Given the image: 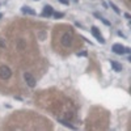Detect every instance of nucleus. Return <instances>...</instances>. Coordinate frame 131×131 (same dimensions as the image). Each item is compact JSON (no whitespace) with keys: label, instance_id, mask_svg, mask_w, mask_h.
<instances>
[{"label":"nucleus","instance_id":"obj_6","mask_svg":"<svg viewBox=\"0 0 131 131\" xmlns=\"http://www.w3.org/2000/svg\"><path fill=\"white\" fill-rule=\"evenodd\" d=\"M51 14H52V7L51 5H45L43 7V12H42L43 17H50Z\"/></svg>","mask_w":131,"mask_h":131},{"label":"nucleus","instance_id":"obj_3","mask_svg":"<svg viewBox=\"0 0 131 131\" xmlns=\"http://www.w3.org/2000/svg\"><path fill=\"white\" fill-rule=\"evenodd\" d=\"M62 45L64 46V47H68V46H71V45H72V35L68 34V33L63 34V37H62Z\"/></svg>","mask_w":131,"mask_h":131},{"label":"nucleus","instance_id":"obj_9","mask_svg":"<svg viewBox=\"0 0 131 131\" xmlns=\"http://www.w3.org/2000/svg\"><path fill=\"white\" fill-rule=\"evenodd\" d=\"M59 122H60V123H62V125H63V126H66V127H70V128H75V127H74V126H72V125H71V123H70V122H67V121H63V119H59Z\"/></svg>","mask_w":131,"mask_h":131},{"label":"nucleus","instance_id":"obj_10","mask_svg":"<svg viewBox=\"0 0 131 131\" xmlns=\"http://www.w3.org/2000/svg\"><path fill=\"white\" fill-rule=\"evenodd\" d=\"M94 16H96V17H98V18H100V20L102 21V22L105 24V25H110V22H109L108 20H105V18H102V17H101V16H100V13H94Z\"/></svg>","mask_w":131,"mask_h":131},{"label":"nucleus","instance_id":"obj_7","mask_svg":"<svg viewBox=\"0 0 131 131\" xmlns=\"http://www.w3.org/2000/svg\"><path fill=\"white\" fill-rule=\"evenodd\" d=\"M110 64H111V67H113V70L115 72H121V71H122V66H121L119 63L114 62V60H110Z\"/></svg>","mask_w":131,"mask_h":131},{"label":"nucleus","instance_id":"obj_2","mask_svg":"<svg viewBox=\"0 0 131 131\" xmlns=\"http://www.w3.org/2000/svg\"><path fill=\"white\" fill-rule=\"evenodd\" d=\"M24 79H25L26 84H28L30 88H34V87H35V79H34V76H33L31 74L25 72V74H24Z\"/></svg>","mask_w":131,"mask_h":131},{"label":"nucleus","instance_id":"obj_13","mask_svg":"<svg viewBox=\"0 0 131 131\" xmlns=\"http://www.w3.org/2000/svg\"><path fill=\"white\" fill-rule=\"evenodd\" d=\"M62 4H66V5H68V0H59Z\"/></svg>","mask_w":131,"mask_h":131},{"label":"nucleus","instance_id":"obj_4","mask_svg":"<svg viewBox=\"0 0 131 131\" xmlns=\"http://www.w3.org/2000/svg\"><path fill=\"white\" fill-rule=\"evenodd\" d=\"M92 34L97 38V41H98L100 43H105V39H104V37L101 35V33L98 31V29H97L96 26H93V28H92Z\"/></svg>","mask_w":131,"mask_h":131},{"label":"nucleus","instance_id":"obj_1","mask_svg":"<svg viewBox=\"0 0 131 131\" xmlns=\"http://www.w3.org/2000/svg\"><path fill=\"white\" fill-rule=\"evenodd\" d=\"M11 75H12V72L9 70V67H7V66H1L0 67V77L3 80H8L11 77Z\"/></svg>","mask_w":131,"mask_h":131},{"label":"nucleus","instance_id":"obj_5","mask_svg":"<svg viewBox=\"0 0 131 131\" xmlns=\"http://www.w3.org/2000/svg\"><path fill=\"white\" fill-rule=\"evenodd\" d=\"M111 50H113V51L115 52V54H118V55H122V54H125V46L119 45V43H115V45H113Z\"/></svg>","mask_w":131,"mask_h":131},{"label":"nucleus","instance_id":"obj_8","mask_svg":"<svg viewBox=\"0 0 131 131\" xmlns=\"http://www.w3.org/2000/svg\"><path fill=\"white\" fill-rule=\"evenodd\" d=\"M21 11H22V13H25V14H31V16L35 14V11H34V9H31L30 7H22Z\"/></svg>","mask_w":131,"mask_h":131},{"label":"nucleus","instance_id":"obj_12","mask_svg":"<svg viewBox=\"0 0 131 131\" xmlns=\"http://www.w3.org/2000/svg\"><path fill=\"white\" fill-rule=\"evenodd\" d=\"M110 7L114 9V12H115V13H119V12H121V11H119V8H118V7L115 5L114 3H111V1H110Z\"/></svg>","mask_w":131,"mask_h":131},{"label":"nucleus","instance_id":"obj_15","mask_svg":"<svg viewBox=\"0 0 131 131\" xmlns=\"http://www.w3.org/2000/svg\"><path fill=\"white\" fill-rule=\"evenodd\" d=\"M0 18H1V13H0Z\"/></svg>","mask_w":131,"mask_h":131},{"label":"nucleus","instance_id":"obj_14","mask_svg":"<svg viewBox=\"0 0 131 131\" xmlns=\"http://www.w3.org/2000/svg\"><path fill=\"white\" fill-rule=\"evenodd\" d=\"M77 55H79V57H85L87 52H80V54H77Z\"/></svg>","mask_w":131,"mask_h":131},{"label":"nucleus","instance_id":"obj_11","mask_svg":"<svg viewBox=\"0 0 131 131\" xmlns=\"http://www.w3.org/2000/svg\"><path fill=\"white\" fill-rule=\"evenodd\" d=\"M52 14H54L55 18H62L63 16H64V13H62V12H55V13L52 12Z\"/></svg>","mask_w":131,"mask_h":131}]
</instances>
